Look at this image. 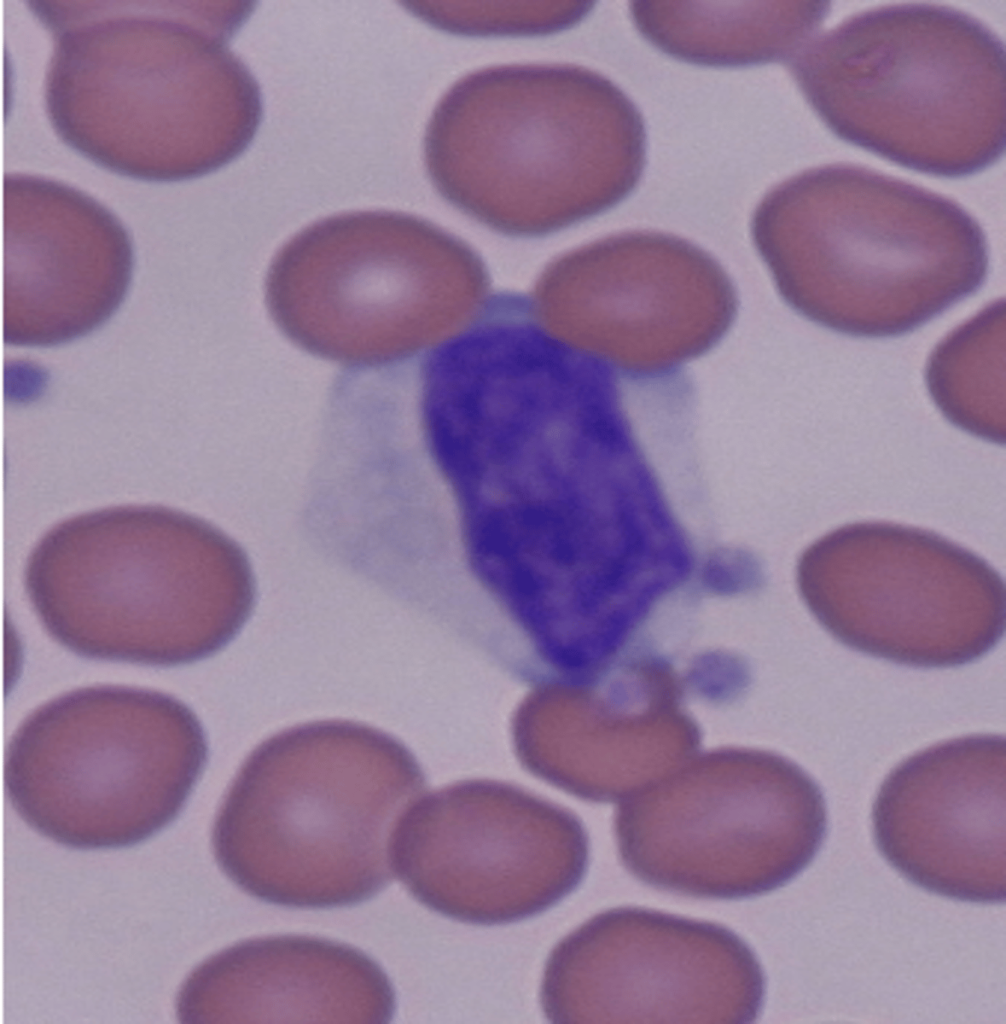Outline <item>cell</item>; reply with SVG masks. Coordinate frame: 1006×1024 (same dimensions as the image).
<instances>
[{"label": "cell", "mask_w": 1006, "mask_h": 1024, "mask_svg": "<svg viewBox=\"0 0 1006 1024\" xmlns=\"http://www.w3.org/2000/svg\"><path fill=\"white\" fill-rule=\"evenodd\" d=\"M418 409L481 583L523 629L586 618L618 573L613 378L571 345L524 338L450 371Z\"/></svg>", "instance_id": "1"}, {"label": "cell", "mask_w": 1006, "mask_h": 1024, "mask_svg": "<svg viewBox=\"0 0 1006 1024\" xmlns=\"http://www.w3.org/2000/svg\"><path fill=\"white\" fill-rule=\"evenodd\" d=\"M424 164L454 208L536 237L623 200L645 166L643 118L611 80L574 64H505L458 79L427 123Z\"/></svg>", "instance_id": "2"}, {"label": "cell", "mask_w": 1006, "mask_h": 1024, "mask_svg": "<svg viewBox=\"0 0 1006 1024\" xmlns=\"http://www.w3.org/2000/svg\"><path fill=\"white\" fill-rule=\"evenodd\" d=\"M753 229L785 301L851 336L915 330L988 273L985 234L957 202L857 164L821 165L774 186Z\"/></svg>", "instance_id": "3"}, {"label": "cell", "mask_w": 1006, "mask_h": 1024, "mask_svg": "<svg viewBox=\"0 0 1006 1024\" xmlns=\"http://www.w3.org/2000/svg\"><path fill=\"white\" fill-rule=\"evenodd\" d=\"M405 752L349 720L285 729L242 763L212 847L241 890L293 908L368 900L392 880L391 842L413 788Z\"/></svg>", "instance_id": "4"}, {"label": "cell", "mask_w": 1006, "mask_h": 1024, "mask_svg": "<svg viewBox=\"0 0 1006 1024\" xmlns=\"http://www.w3.org/2000/svg\"><path fill=\"white\" fill-rule=\"evenodd\" d=\"M787 65L830 130L901 166L959 177L1004 151V45L964 11L927 3L861 11Z\"/></svg>", "instance_id": "5"}, {"label": "cell", "mask_w": 1006, "mask_h": 1024, "mask_svg": "<svg viewBox=\"0 0 1006 1024\" xmlns=\"http://www.w3.org/2000/svg\"><path fill=\"white\" fill-rule=\"evenodd\" d=\"M196 715L174 697L99 685L20 724L5 758L8 798L38 833L76 848L120 847L181 811L207 761Z\"/></svg>", "instance_id": "6"}, {"label": "cell", "mask_w": 1006, "mask_h": 1024, "mask_svg": "<svg viewBox=\"0 0 1006 1024\" xmlns=\"http://www.w3.org/2000/svg\"><path fill=\"white\" fill-rule=\"evenodd\" d=\"M798 583L833 638L901 665L972 662L1005 630L1001 576L973 552L921 528L891 522L837 528L803 553Z\"/></svg>", "instance_id": "7"}, {"label": "cell", "mask_w": 1006, "mask_h": 1024, "mask_svg": "<svg viewBox=\"0 0 1006 1024\" xmlns=\"http://www.w3.org/2000/svg\"><path fill=\"white\" fill-rule=\"evenodd\" d=\"M764 993L757 957L731 930L627 906L553 948L540 1000L553 1023H749Z\"/></svg>", "instance_id": "8"}, {"label": "cell", "mask_w": 1006, "mask_h": 1024, "mask_svg": "<svg viewBox=\"0 0 1006 1024\" xmlns=\"http://www.w3.org/2000/svg\"><path fill=\"white\" fill-rule=\"evenodd\" d=\"M393 874L451 919L501 925L535 916L581 882L589 840L564 810L517 796L434 798L400 819Z\"/></svg>", "instance_id": "9"}, {"label": "cell", "mask_w": 1006, "mask_h": 1024, "mask_svg": "<svg viewBox=\"0 0 1006 1024\" xmlns=\"http://www.w3.org/2000/svg\"><path fill=\"white\" fill-rule=\"evenodd\" d=\"M823 794L792 769L758 797L635 807L616 821L624 867L676 895L730 900L773 891L814 859L827 832Z\"/></svg>", "instance_id": "10"}, {"label": "cell", "mask_w": 1006, "mask_h": 1024, "mask_svg": "<svg viewBox=\"0 0 1006 1024\" xmlns=\"http://www.w3.org/2000/svg\"><path fill=\"white\" fill-rule=\"evenodd\" d=\"M875 843L910 882L948 898L1006 897V741L940 742L898 764L872 810Z\"/></svg>", "instance_id": "11"}, {"label": "cell", "mask_w": 1006, "mask_h": 1024, "mask_svg": "<svg viewBox=\"0 0 1006 1024\" xmlns=\"http://www.w3.org/2000/svg\"><path fill=\"white\" fill-rule=\"evenodd\" d=\"M180 1022L381 1024L395 1009L391 983L358 949L281 935L237 943L200 964L177 996Z\"/></svg>", "instance_id": "12"}, {"label": "cell", "mask_w": 1006, "mask_h": 1024, "mask_svg": "<svg viewBox=\"0 0 1006 1024\" xmlns=\"http://www.w3.org/2000/svg\"><path fill=\"white\" fill-rule=\"evenodd\" d=\"M124 240L6 234L4 307L16 304L5 313L31 310L33 318L19 344L28 345L37 318L30 345L72 340L112 315L131 273L129 243H118Z\"/></svg>", "instance_id": "13"}, {"label": "cell", "mask_w": 1006, "mask_h": 1024, "mask_svg": "<svg viewBox=\"0 0 1006 1024\" xmlns=\"http://www.w3.org/2000/svg\"><path fill=\"white\" fill-rule=\"evenodd\" d=\"M630 10L645 39L668 55L734 67L788 61L820 27L829 3L637 1Z\"/></svg>", "instance_id": "14"}, {"label": "cell", "mask_w": 1006, "mask_h": 1024, "mask_svg": "<svg viewBox=\"0 0 1006 1024\" xmlns=\"http://www.w3.org/2000/svg\"><path fill=\"white\" fill-rule=\"evenodd\" d=\"M1005 301L990 303L942 339L926 383L943 415L961 429L1005 442Z\"/></svg>", "instance_id": "15"}, {"label": "cell", "mask_w": 1006, "mask_h": 1024, "mask_svg": "<svg viewBox=\"0 0 1006 1024\" xmlns=\"http://www.w3.org/2000/svg\"><path fill=\"white\" fill-rule=\"evenodd\" d=\"M593 3L530 2H406L407 9L430 25L469 36L544 35L572 27Z\"/></svg>", "instance_id": "16"}]
</instances>
